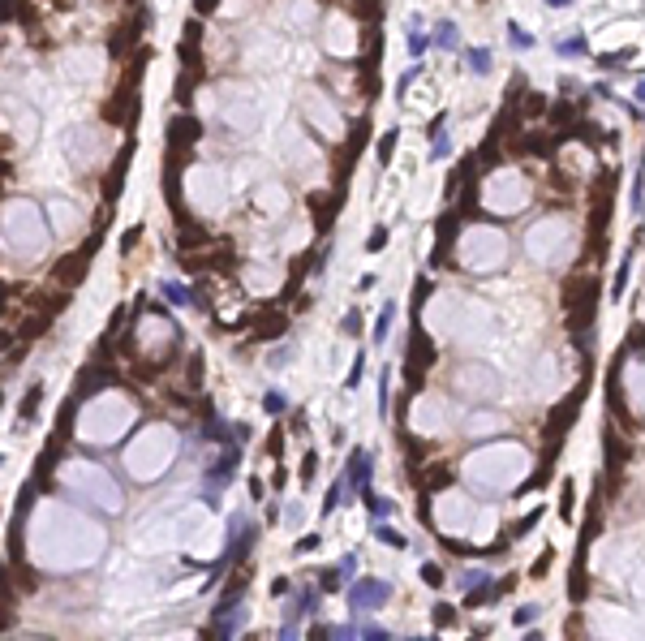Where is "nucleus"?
Listing matches in <instances>:
<instances>
[{"mask_svg": "<svg viewBox=\"0 0 645 641\" xmlns=\"http://www.w3.org/2000/svg\"><path fill=\"white\" fill-rule=\"evenodd\" d=\"M375 538L383 542V547H392V551H405L409 547V538L400 534V530H387V525H375Z\"/></svg>", "mask_w": 645, "mask_h": 641, "instance_id": "15", "label": "nucleus"}, {"mask_svg": "<svg viewBox=\"0 0 645 641\" xmlns=\"http://www.w3.org/2000/svg\"><path fill=\"white\" fill-rule=\"evenodd\" d=\"M551 559H555V555H551V551H546V555H542V559H538V564H534V576H542V572H546V568H551Z\"/></svg>", "mask_w": 645, "mask_h": 641, "instance_id": "44", "label": "nucleus"}, {"mask_svg": "<svg viewBox=\"0 0 645 641\" xmlns=\"http://www.w3.org/2000/svg\"><path fill=\"white\" fill-rule=\"evenodd\" d=\"M263 409L271 413V418H280L288 405H284V396H280V392H267V396H263Z\"/></svg>", "mask_w": 645, "mask_h": 641, "instance_id": "29", "label": "nucleus"}, {"mask_svg": "<svg viewBox=\"0 0 645 641\" xmlns=\"http://www.w3.org/2000/svg\"><path fill=\"white\" fill-rule=\"evenodd\" d=\"M340 572H344V576L357 572V555H344V559H340Z\"/></svg>", "mask_w": 645, "mask_h": 641, "instance_id": "43", "label": "nucleus"}, {"mask_svg": "<svg viewBox=\"0 0 645 641\" xmlns=\"http://www.w3.org/2000/svg\"><path fill=\"white\" fill-rule=\"evenodd\" d=\"M340 327H344V331L353 336V331H357V327H362V310H349V314H344V323H340Z\"/></svg>", "mask_w": 645, "mask_h": 641, "instance_id": "39", "label": "nucleus"}, {"mask_svg": "<svg viewBox=\"0 0 645 641\" xmlns=\"http://www.w3.org/2000/svg\"><path fill=\"white\" fill-rule=\"evenodd\" d=\"M417 73H422V60H413V65H409L405 73H400V82H396V95H405V91L413 86V78H417Z\"/></svg>", "mask_w": 645, "mask_h": 641, "instance_id": "28", "label": "nucleus"}, {"mask_svg": "<svg viewBox=\"0 0 645 641\" xmlns=\"http://www.w3.org/2000/svg\"><path fill=\"white\" fill-rule=\"evenodd\" d=\"M555 52H559L563 60H568V56H585V52H589V43L580 39V35H572V39H559V43H555Z\"/></svg>", "mask_w": 645, "mask_h": 641, "instance_id": "19", "label": "nucleus"}, {"mask_svg": "<svg viewBox=\"0 0 645 641\" xmlns=\"http://www.w3.org/2000/svg\"><path fill=\"white\" fill-rule=\"evenodd\" d=\"M594 310H598V280L594 276H572L563 284V314H568V327L585 331L594 323Z\"/></svg>", "mask_w": 645, "mask_h": 641, "instance_id": "1", "label": "nucleus"}, {"mask_svg": "<svg viewBox=\"0 0 645 641\" xmlns=\"http://www.w3.org/2000/svg\"><path fill=\"white\" fill-rule=\"evenodd\" d=\"M434 624H439V629H452V624H456V607L439 603V607H434Z\"/></svg>", "mask_w": 645, "mask_h": 641, "instance_id": "26", "label": "nucleus"}, {"mask_svg": "<svg viewBox=\"0 0 645 641\" xmlns=\"http://www.w3.org/2000/svg\"><path fill=\"white\" fill-rule=\"evenodd\" d=\"M349 495V478H336V482L327 487V500H322V512H336L340 508V500Z\"/></svg>", "mask_w": 645, "mask_h": 641, "instance_id": "14", "label": "nucleus"}, {"mask_svg": "<svg viewBox=\"0 0 645 641\" xmlns=\"http://www.w3.org/2000/svg\"><path fill=\"white\" fill-rule=\"evenodd\" d=\"M456 224H460V211H447V215L439 220V229H434V233H439V254L452 246V237H456ZM439 254H434V259H439Z\"/></svg>", "mask_w": 645, "mask_h": 641, "instance_id": "12", "label": "nucleus"}, {"mask_svg": "<svg viewBox=\"0 0 645 641\" xmlns=\"http://www.w3.org/2000/svg\"><path fill=\"white\" fill-rule=\"evenodd\" d=\"M267 452H271V456L284 452V435H280V430H271V435H267Z\"/></svg>", "mask_w": 645, "mask_h": 641, "instance_id": "38", "label": "nucleus"}, {"mask_svg": "<svg viewBox=\"0 0 645 641\" xmlns=\"http://www.w3.org/2000/svg\"><path fill=\"white\" fill-rule=\"evenodd\" d=\"M314 465H318V456L305 452V461H301V482H314Z\"/></svg>", "mask_w": 645, "mask_h": 641, "instance_id": "37", "label": "nucleus"}, {"mask_svg": "<svg viewBox=\"0 0 645 641\" xmlns=\"http://www.w3.org/2000/svg\"><path fill=\"white\" fill-rule=\"evenodd\" d=\"M482 581H491L482 568H465V572H460V590H473V585H482Z\"/></svg>", "mask_w": 645, "mask_h": 641, "instance_id": "27", "label": "nucleus"}, {"mask_svg": "<svg viewBox=\"0 0 645 641\" xmlns=\"http://www.w3.org/2000/svg\"><path fill=\"white\" fill-rule=\"evenodd\" d=\"M422 581H426V585H443V572H439V564H430V559H426V564H422Z\"/></svg>", "mask_w": 645, "mask_h": 641, "instance_id": "33", "label": "nucleus"}, {"mask_svg": "<svg viewBox=\"0 0 645 641\" xmlns=\"http://www.w3.org/2000/svg\"><path fill=\"white\" fill-rule=\"evenodd\" d=\"M387 392H392V375L383 371L379 375V413H383V418H387Z\"/></svg>", "mask_w": 645, "mask_h": 641, "instance_id": "31", "label": "nucleus"}, {"mask_svg": "<svg viewBox=\"0 0 645 641\" xmlns=\"http://www.w3.org/2000/svg\"><path fill=\"white\" fill-rule=\"evenodd\" d=\"M370 469H375V456H370L366 447H353V452H349V465H344L349 495H362V491H370Z\"/></svg>", "mask_w": 645, "mask_h": 641, "instance_id": "8", "label": "nucleus"}, {"mask_svg": "<svg viewBox=\"0 0 645 641\" xmlns=\"http://www.w3.org/2000/svg\"><path fill=\"white\" fill-rule=\"evenodd\" d=\"M456 43H460V35H456V22H439V26H434V39H430V47H439V52H452Z\"/></svg>", "mask_w": 645, "mask_h": 641, "instance_id": "11", "label": "nucleus"}, {"mask_svg": "<svg viewBox=\"0 0 645 641\" xmlns=\"http://www.w3.org/2000/svg\"><path fill=\"white\" fill-rule=\"evenodd\" d=\"M409 52L422 56V52H426V35H417V30H413V35H409Z\"/></svg>", "mask_w": 645, "mask_h": 641, "instance_id": "41", "label": "nucleus"}, {"mask_svg": "<svg viewBox=\"0 0 645 641\" xmlns=\"http://www.w3.org/2000/svg\"><path fill=\"white\" fill-rule=\"evenodd\" d=\"M254 542H258V525H250L246 517H228V547H224V555L211 564V576H224L228 568H237V564H246V555L254 551Z\"/></svg>", "mask_w": 645, "mask_h": 641, "instance_id": "2", "label": "nucleus"}, {"mask_svg": "<svg viewBox=\"0 0 645 641\" xmlns=\"http://www.w3.org/2000/svg\"><path fill=\"white\" fill-rule=\"evenodd\" d=\"M362 371H366V353H357V358H353V375H349V392H353V388H357V383H362Z\"/></svg>", "mask_w": 645, "mask_h": 641, "instance_id": "35", "label": "nucleus"}, {"mask_svg": "<svg viewBox=\"0 0 645 641\" xmlns=\"http://www.w3.org/2000/svg\"><path fill=\"white\" fill-rule=\"evenodd\" d=\"M159 293H164L172 306H189V310H202V306H207V301L194 293V288H185L181 280H164V284H159Z\"/></svg>", "mask_w": 645, "mask_h": 641, "instance_id": "10", "label": "nucleus"}, {"mask_svg": "<svg viewBox=\"0 0 645 641\" xmlns=\"http://www.w3.org/2000/svg\"><path fill=\"white\" fill-rule=\"evenodd\" d=\"M39 396H43V388L35 383V388L26 392V400H22V422H30V418H35V413H39Z\"/></svg>", "mask_w": 645, "mask_h": 641, "instance_id": "23", "label": "nucleus"}, {"mask_svg": "<svg viewBox=\"0 0 645 641\" xmlns=\"http://www.w3.org/2000/svg\"><path fill=\"white\" fill-rule=\"evenodd\" d=\"M237 461H241V443H228V452H224V456L211 465V469H207V500H215V491L233 482Z\"/></svg>", "mask_w": 645, "mask_h": 641, "instance_id": "7", "label": "nucleus"}, {"mask_svg": "<svg viewBox=\"0 0 645 641\" xmlns=\"http://www.w3.org/2000/svg\"><path fill=\"white\" fill-rule=\"evenodd\" d=\"M392 151H396V130L379 142V164H387V159H392Z\"/></svg>", "mask_w": 645, "mask_h": 641, "instance_id": "36", "label": "nucleus"}, {"mask_svg": "<svg viewBox=\"0 0 645 641\" xmlns=\"http://www.w3.org/2000/svg\"><path fill=\"white\" fill-rule=\"evenodd\" d=\"M430 362H434V345H430V336H426L422 327H413V331H409V358H405V375H409V388H413V392L426 383Z\"/></svg>", "mask_w": 645, "mask_h": 641, "instance_id": "4", "label": "nucleus"}, {"mask_svg": "<svg viewBox=\"0 0 645 641\" xmlns=\"http://www.w3.org/2000/svg\"><path fill=\"white\" fill-rule=\"evenodd\" d=\"M443 121L447 117H434V147H430V159H443L452 151V142H447V130H443Z\"/></svg>", "mask_w": 645, "mask_h": 641, "instance_id": "16", "label": "nucleus"}, {"mask_svg": "<svg viewBox=\"0 0 645 641\" xmlns=\"http://www.w3.org/2000/svg\"><path fill=\"white\" fill-rule=\"evenodd\" d=\"M538 521H542V508H534V512H525V517H521V521H516V525H512V534H508V538H525V534H529V530H534V525H538Z\"/></svg>", "mask_w": 645, "mask_h": 641, "instance_id": "21", "label": "nucleus"}, {"mask_svg": "<svg viewBox=\"0 0 645 641\" xmlns=\"http://www.w3.org/2000/svg\"><path fill=\"white\" fill-rule=\"evenodd\" d=\"M465 65H469V73L486 78L491 73V52H486V47H469V52H465Z\"/></svg>", "mask_w": 645, "mask_h": 641, "instance_id": "13", "label": "nucleus"}, {"mask_svg": "<svg viewBox=\"0 0 645 641\" xmlns=\"http://www.w3.org/2000/svg\"><path fill=\"white\" fill-rule=\"evenodd\" d=\"M392 318H396V301H387V306L379 310V323H375V345L387 340V331H392Z\"/></svg>", "mask_w": 645, "mask_h": 641, "instance_id": "17", "label": "nucleus"}, {"mask_svg": "<svg viewBox=\"0 0 645 641\" xmlns=\"http://www.w3.org/2000/svg\"><path fill=\"white\" fill-rule=\"evenodd\" d=\"M546 5H551V9H563V5H572V0H546Z\"/></svg>", "mask_w": 645, "mask_h": 641, "instance_id": "47", "label": "nucleus"}, {"mask_svg": "<svg viewBox=\"0 0 645 641\" xmlns=\"http://www.w3.org/2000/svg\"><path fill=\"white\" fill-rule=\"evenodd\" d=\"M387 598H392V585L387 581H370V576H362L357 585H349V611L353 616L370 611V607H383Z\"/></svg>", "mask_w": 645, "mask_h": 641, "instance_id": "5", "label": "nucleus"}, {"mask_svg": "<svg viewBox=\"0 0 645 641\" xmlns=\"http://www.w3.org/2000/svg\"><path fill=\"white\" fill-rule=\"evenodd\" d=\"M288 590H293V585H288V581H284V576H280V581H276V585H271V594H276V598H284V594H288Z\"/></svg>", "mask_w": 645, "mask_h": 641, "instance_id": "45", "label": "nucleus"}, {"mask_svg": "<svg viewBox=\"0 0 645 641\" xmlns=\"http://www.w3.org/2000/svg\"><path fill=\"white\" fill-rule=\"evenodd\" d=\"M542 607L538 603H525V607H516V624H529V620H538Z\"/></svg>", "mask_w": 645, "mask_h": 641, "instance_id": "34", "label": "nucleus"}, {"mask_svg": "<svg viewBox=\"0 0 645 641\" xmlns=\"http://www.w3.org/2000/svg\"><path fill=\"white\" fill-rule=\"evenodd\" d=\"M426 482H430V487H447V482H452V474L443 469V465H434V469H426Z\"/></svg>", "mask_w": 645, "mask_h": 641, "instance_id": "32", "label": "nucleus"}, {"mask_svg": "<svg viewBox=\"0 0 645 641\" xmlns=\"http://www.w3.org/2000/svg\"><path fill=\"white\" fill-rule=\"evenodd\" d=\"M318 607V590H310V585H301V590H293V603L284 607V624H280V637L288 641V637H297L301 633V616H310Z\"/></svg>", "mask_w": 645, "mask_h": 641, "instance_id": "6", "label": "nucleus"}, {"mask_svg": "<svg viewBox=\"0 0 645 641\" xmlns=\"http://www.w3.org/2000/svg\"><path fill=\"white\" fill-rule=\"evenodd\" d=\"M637 104H645V78L637 82Z\"/></svg>", "mask_w": 645, "mask_h": 641, "instance_id": "46", "label": "nucleus"}, {"mask_svg": "<svg viewBox=\"0 0 645 641\" xmlns=\"http://www.w3.org/2000/svg\"><path fill=\"white\" fill-rule=\"evenodd\" d=\"M318 576V590H327V594H336V590H340V568H322V572H314Z\"/></svg>", "mask_w": 645, "mask_h": 641, "instance_id": "22", "label": "nucleus"}, {"mask_svg": "<svg viewBox=\"0 0 645 641\" xmlns=\"http://www.w3.org/2000/svg\"><path fill=\"white\" fill-rule=\"evenodd\" d=\"M104 242V229H95V237L82 246V250H73V254H64V259L52 267V284H60V288H73V284H82V276H86V267H91V254H95V246Z\"/></svg>", "mask_w": 645, "mask_h": 641, "instance_id": "3", "label": "nucleus"}, {"mask_svg": "<svg viewBox=\"0 0 645 641\" xmlns=\"http://www.w3.org/2000/svg\"><path fill=\"white\" fill-rule=\"evenodd\" d=\"M641 168H645V155H641Z\"/></svg>", "mask_w": 645, "mask_h": 641, "instance_id": "48", "label": "nucleus"}, {"mask_svg": "<svg viewBox=\"0 0 645 641\" xmlns=\"http://www.w3.org/2000/svg\"><path fill=\"white\" fill-rule=\"evenodd\" d=\"M633 259H637V246H628L624 263H620V276H615V284H611V297H624V284H628V267H633Z\"/></svg>", "mask_w": 645, "mask_h": 641, "instance_id": "20", "label": "nucleus"}, {"mask_svg": "<svg viewBox=\"0 0 645 641\" xmlns=\"http://www.w3.org/2000/svg\"><path fill=\"white\" fill-rule=\"evenodd\" d=\"M314 547H318V534H305V538L297 542V551H314Z\"/></svg>", "mask_w": 645, "mask_h": 641, "instance_id": "42", "label": "nucleus"}, {"mask_svg": "<svg viewBox=\"0 0 645 641\" xmlns=\"http://www.w3.org/2000/svg\"><path fill=\"white\" fill-rule=\"evenodd\" d=\"M383 246H387V229H375L370 242H366V250H383Z\"/></svg>", "mask_w": 645, "mask_h": 641, "instance_id": "40", "label": "nucleus"}, {"mask_svg": "<svg viewBox=\"0 0 645 641\" xmlns=\"http://www.w3.org/2000/svg\"><path fill=\"white\" fill-rule=\"evenodd\" d=\"M362 500H366V508H370V517H379V521L396 508L392 500H383V495H375V491H362Z\"/></svg>", "mask_w": 645, "mask_h": 641, "instance_id": "18", "label": "nucleus"}, {"mask_svg": "<svg viewBox=\"0 0 645 641\" xmlns=\"http://www.w3.org/2000/svg\"><path fill=\"white\" fill-rule=\"evenodd\" d=\"M284 327H288V314L284 310H267V314L254 318V340H276V336H284Z\"/></svg>", "mask_w": 645, "mask_h": 641, "instance_id": "9", "label": "nucleus"}, {"mask_svg": "<svg viewBox=\"0 0 645 641\" xmlns=\"http://www.w3.org/2000/svg\"><path fill=\"white\" fill-rule=\"evenodd\" d=\"M628 349L645 353V323H633V327H628Z\"/></svg>", "mask_w": 645, "mask_h": 641, "instance_id": "30", "label": "nucleus"}, {"mask_svg": "<svg viewBox=\"0 0 645 641\" xmlns=\"http://www.w3.org/2000/svg\"><path fill=\"white\" fill-rule=\"evenodd\" d=\"M508 43L516 47V52H529V47H534V39H529L521 26H508Z\"/></svg>", "mask_w": 645, "mask_h": 641, "instance_id": "25", "label": "nucleus"}, {"mask_svg": "<svg viewBox=\"0 0 645 641\" xmlns=\"http://www.w3.org/2000/svg\"><path fill=\"white\" fill-rule=\"evenodd\" d=\"M357 637H366V641H387L392 633H387L383 624H370V620H362V624H357Z\"/></svg>", "mask_w": 645, "mask_h": 641, "instance_id": "24", "label": "nucleus"}]
</instances>
